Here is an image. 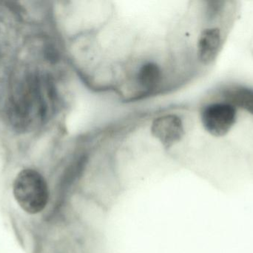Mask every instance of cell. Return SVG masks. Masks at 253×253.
I'll list each match as a JSON object with an SVG mask.
<instances>
[{"instance_id":"obj_1","label":"cell","mask_w":253,"mask_h":253,"mask_svg":"<svg viewBox=\"0 0 253 253\" xmlns=\"http://www.w3.org/2000/svg\"><path fill=\"white\" fill-rule=\"evenodd\" d=\"M13 196L27 213L34 215L44 210L50 198L48 185L44 177L34 169H24L15 178Z\"/></svg>"},{"instance_id":"obj_2","label":"cell","mask_w":253,"mask_h":253,"mask_svg":"<svg viewBox=\"0 0 253 253\" xmlns=\"http://www.w3.org/2000/svg\"><path fill=\"white\" fill-rule=\"evenodd\" d=\"M237 109L229 102H215L207 105L201 114L205 130L214 137L227 135L236 124Z\"/></svg>"},{"instance_id":"obj_3","label":"cell","mask_w":253,"mask_h":253,"mask_svg":"<svg viewBox=\"0 0 253 253\" xmlns=\"http://www.w3.org/2000/svg\"><path fill=\"white\" fill-rule=\"evenodd\" d=\"M151 133L164 147L169 149L184 137V124L178 116L166 114L155 119L152 123Z\"/></svg>"},{"instance_id":"obj_4","label":"cell","mask_w":253,"mask_h":253,"mask_svg":"<svg viewBox=\"0 0 253 253\" xmlns=\"http://www.w3.org/2000/svg\"><path fill=\"white\" fill-rule=\"evenodd\" d=\"M222 47V37L218 28H209L202 31L198 40L197 54L204 65H210L216 59Z\"/></svg>"},{"instance_id":"obj_5","label":"cell","mask_w":253,"mask_h":253,"mask_svg":"<svg viewBox=\"0 0 253 253\" xmlns=\"http://www.w3.org/2000/svg\"><path fill=\"white\" fill-rule=\"evenodd\" d=\"M224 98L229 103L243 108L253 115V89L245 87L233 88L224 92Z\"/></svg>"},{"instance_id":"obj_6","label":"cell","mask_w":253,"mask_h":253,"mask_svg":"<svg viewBox=\"0 0 253 253\" xmlns=\"http://www.w3.org/2000/svg\"><path fill=\"white\" fill-rule=\"evenodd\" d=\"M140 86L144 89H153L160 83L162 71L160 67L154 62H147L140 68L137 74Z\"/></svg>"}]
</instances>
